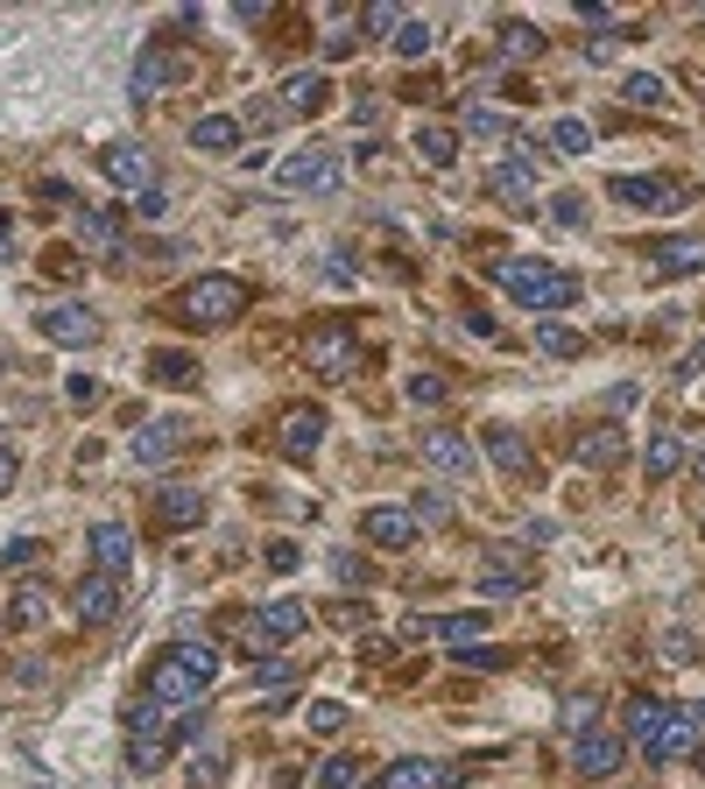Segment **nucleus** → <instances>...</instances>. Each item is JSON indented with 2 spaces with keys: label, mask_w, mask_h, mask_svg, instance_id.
I'll return each instance as SVG.
<instances>
[{
  "label": "nucleus",
  "mask_w": 705,
  "mask_h": 789,
  "mask_svg": "<svg viewBox=\"0 0 705 789\" xmlns=\"http://www.w3.org/2000/svg\"><path fill=\"white\" fill-rule=\"evenodd\" d=\"M212 669H219V656L205 642H177V648H163V656L148 663L142 691H156L163 705H205L212 698Z\"/></svg>",
  "instance_id": "f257e3e1"
},
{
  "label": "nucleus",
  "mask_w": 705,
  "mask_h": 789,
  "mask_svg": "<svg viewBox=\"0 0 705 789\" xmlns=\"http://www.w3.org/2000/svg\"><path fill=\"white\" fill-rule=\"evenodd\" d=\"M494 282H501L508 303H522V311H564V303L579 297V282H571L564 268H550V261H501Z\"/></svg>",
  "instance_id": "f03ea898"
},
{
  "label": "nucleus",
  "mask_w": 705,
  "mask_h": 789,
  "mask_svg": "<svg viewBox=\"0 0 705 789\" xmlns=\"http://www.w3.org/2000/svg\"><path fill=\"white\" fill-rule=\"evenodd\" d=\"M240 303H247V282L240 276H198V282H184L177 318L198 324V332H212V324H234L240 318Z\"/></svg>",
  "instance_id": "7ed1b4c3"
},
{
  "label": "nucleus",
  "mask_w": 705,
  "mask_h": 789,
  "mask_svg": "<svg viewBox=\"0 0 705 789\" xmlns=\"http://www.w3.org/2000/svg\"><path fill=\"white\" fill-rule=\"evenodd\" d=\"M537 169H543V148L537 142H522V134H516V148H508V163L501 169H494V198H501V205H516V211H529V205H537Z\"/></svg>",
  "instance_id": "20e7f679"
},
{
  "label": "nucleus",
  "mask_w": 705,
  "mask_h": 789,
  "mask_svg": "<svg viewBox=\"0 0 705 789\" xmlns=\"http://www.w3.org/2000/svg\"><path fill=\"white\" fill-rule=\"evenodd\" d=\"M276 184L303 190V198H325V190H339V156L332 148H290V156L276 163Z\"/></svg>",
  "instance_id": "39448f33"
},
{
  "label": "nucleus",
  "mask_w": 705,
  "mask_h": 789,
  "mask_svg": "<svg viewBox=\"0 0 705 789\" xmlns=\"http://www.w3.org/2000/svg\"><path fill=\"white\" fill-rule=\"evenodd\" d=\"M303 367H311V374H325V381L353 374V367H360V345H353V332H346V324H318V332L303 339Z\"/></svg>",
  "instance_id": "423d86ee"
},
{
  "label": "nucleus",
  "mask_w": 705,
  "mask_h": 789,
  "mask_svg": "<svg viewBox=\"0 0 705 789\" xmlns=\"http://www.w3.org/2000/svg\"><path fill=\"white\" fill-rule=\"evenodd\" d=\"M628 761V734H606V726H585L579 740H571V768H579L585 782H606L614 768Z\"/></svg>",
  "instance_id": "0eeeda50"
},
{
  "label": "nucleus",
  "mask_w": 705,
  "mask_h": 789,
  "mask_svg": "<svg viewBox=\"0 0 705 789\" xmlns=\"http://www.w3.org/2000/svg\"><path fill=\"white\" fill-rule=\"evenodd\" d=\"M35 332L56 339L64 353H85V345H100V318H92L85 303H50V311L35 318Z\"/></svg>",
  "instance_id": "6e6552de"
},
{
  "label": "nucleus",
  "mask_w": 705,
  "mask_h": 789,
  "mask_svg": "<svg viewBox=\"0 0 705 789\" xmlns=\"http://www.w3.org/2000/svg\"><path fill=\"white\" fill-rule=\"evenodd\" d=\"M71 613H79L85 627H113V621H121V579H106V571L79 579V585H71Z\"/></svg>",
  "instance_id": "1a4fd4ad"
},
{
  "label": "nucleus",
  "mask_w": 705,
  "mask_h": 789,
  "mask_svg": "<svg viewBox=\"0 0 705 789\" xmlns=\"http://www.w3.org/2000/svg\"><path fill=\"white\" fill-rule=\"evenodd\" d=\"M416 451H424V466L445 473V479H473V473H480V451L466 445V430H431Z\"/></svg>",
  "instance_id": "9d476101"
},
{
  "label": "nucleus",
  "mask_w": 705,
  "mask_h": 789,
  "mask_svg": "<svg viewBox=\"0 0 705 789\" xmlns=\"http://www.w3.org/2000/svg\"><path fill=\"white\" fill-rule=\"evenodd\" d=\"M606 190H614L628 211H677V205H684V184H671V177H642V169H635V177H614Z\"/></svg>",
  "instance_id": "9b49d317"
},
{
  "label": "nucleus",
  "mask_w": 705,
  "mask_h": 789,
  "mask_svg": "<svg viewBox=\"0 0 705 789\" xmlns=\"http://www.w3.org/2000/svg\"><path fill=\"white\" fill-rule=\"evenodd\" d=\"M177 445H184V423L177 416H163V423H142L135 437H127V458H135V466H169V458H177Z\"/></svg>",
  "instance_id": "f8f14e48"
},
{
  "label": "nucleus",
  "mask_w": 705,
  "mask_h": 789,
  "mask_svg": "<svg viewBox=\"0 0 705 789\" xmlns=\"http://www.w3.org/2000/svg\"><path fill=\"white\" fill-rule=\"evenodd\" d=\"M92 564H100L106 579H127V571H135V529H127V522H100V529H92Z\"/></svg>",
  "instance_id": "ddd939ff"
},
{
  "label": "nucleus",
  "mask_w": 705,
  "mask_h": 789,
  "mask_svg": "<svg viewBox=\"0 0 705 789\" xmlns=\"http://www.w3.org/2000/svg\"><path fill=\"white\" fill-rule=\"evenodd\" d=\"M169 71H177V56H169L163 43H148V50L135 56V71H127V106H148V100L169 85Z\"/></svg>",
  "instance_id": "4468645a"
},
{
  "label": "nucleus",
  "mask_w": 705,
  "mask_h": 789,
  "mask_svg": "<svg viewBox=\"0 0 705 789\" xmlns=\"http://www.w3.org/2000/svg\"><path fill=\"white\" fill-rule=\"evenodd\" d=\"M642 755H650L656 768H671V761H684V755H698V719H692V712H671V719H663V734L642 747Z\"/></svg>",
  "instance_id": "2eb2a0df"
},
{
  "label": "nucleus",
  "mask_w": 705,
  "mask_h": 789,
  "mask_svg": "<svg viewBox=\"0 0 705 789\" xmlns=\"http://www.w3.org/2000/svg\"><path fill=\"white\" fill-rule=\"evenodd\" d=\"M360 529H367V543H381V550H409L416 536H424V522H416L409 508H367Z\"/></svg>",
  "instance_id": "dca6fc26"
},
{
  "label": "nucleus",
  "mask_w": 705,
  "mask_h": 789,
  "mask_svg": "<svg viewBox=\"0 0 705 789\" xmlns=\"http://www.w3.org/2000/svg\"><path fill=\"white\" fill-rule=\"evenodd\" d=\"M106 177L142 198V190H156V184H148V177H156V156H148V148H135V142H121V148H106Z\"/></svg>",
  "instance_id": "f3484780"
},
{
  "label": "nucleus",
  "mask_w": 705,
  "mask_h": 789,
  "mask_svg": "<svg viewBox=\"0 0 705 789\" xmlns=\"http://www.w3.org/2000/svg\"><path fill=\"white\" fill-rule=\"evenodd\" d=\"M303 627H311V606L303 600H276V606L255 613V642H297Z\"/></svg>",
  "instance_id": "a211bd4d"
},
{
  "label": "nucleus",
  "mask_w": 705,
  "mask_h": 789,
  "mask_svg": "<svg viewBox=\"0 0 705 789\" xmlns=\"http://www.w3.org/2000/svg\"><path fill=\"white\" fill-rule=\"evenodd\" d=\"M318 445H325V409H318V402H303V409L282 416V451L290 458H311Z\"/></svg>",
  "instance_id": "6ab92c4d"
},
{
  "label": "nucleus",
  "mask_w": 705,
  "mask_h": 789,
  "mask_svg": "<svg viewBox=\"0 0 705 789\" xmlns=\"http://www.w3.org/2000/svg\"><path fill=\"white\" fill-rule=\"evenodd\" d=\"M452 782H459V776H452V768H437V761H388L374 789H452Z\"/></svg>",
  "instance_id": "aec40b11"
},
{
  "label": "nucleus",
  "mask_w": 705,
  "mask_h": 789,
  "mask_svg": "<svg viewBox=\"0 0 705 789\" xmlns=\"http://www.w3.org/2000/svg\"><path fill=\"white\" fill-rule=\"evenodd\" d=\"M650 261L663 276H698L705 268V240L698 233H677V240H650Z\"/></svg>",
  "instance_id": "412c9836"
},
{
  "label": "nucleus",
  "mask_w": 705,
  "mask_h": 789,
  "mask_svg": "<svg viewBox=\"0 0 705 789\" xmlns=\"http://www.w3.org/2000/svg\"><path fill=\"white\" fill-rule=\"evenodd\" d=\"M522 585H529V557H516V550L480 557V592H522Z\"/></svg>",
  "instance_id": "4be33fe9"
},
{
  "label": "nucleus",
  "mask_w": 705,
  "mask_h": 789,
  "mask_svg": "<svg viewBox=\"0 0 705 789\" xmlns=\"http://www.w3.org/2000/svg\"><path fill=\"white\" fill-rule=\"evenodd\" d=\"M480 445H487V458H494L501 473H529V445H522V430H516V423H487V430H480Z\"/></svg>",
  "instance_id": "5701e85b"
},
{
  "label": "nucleus",
  "mask_w": 705,
  "mask_h": 789,
  "mask_svg": "<svg viewBox=\"0 0 705 789\" xmlns=\"http://www.w3.org/2000/svg\"><path fill=\"white\" fill-rule=\"evenodd\" d=\"M50 606H56V592L35 585V579H22V585H14V600H8V621H14V627H43Z\"/></svg>",
  "instance_id": "b1692460"
},
{
  "label": "nucleus",
  "mask_w": 705,
  "mask_h": 789,
  "mask_svg": "<svg viewBox=\"0 0 705 789\" xmlns=\"http://www.w3.org/2000/svg\"><path fill=\"white\" fill-rule=\"evenodd\" d=\"M190 148H205V156L240 148V113H205V121H190Z\"/></svg>",
  "instance_id": "393cba45"
},
{
  "label": "nucleus",
  "mask_w": 705,
  "mask_h": 789,
  "mask_svg": "<svg viewBox=\"0 0 705 789\" xmlns=\"http://www.w3.org/2000/svg\"><path fill=\"white\" fill-rule=\"evenodd\" d=\"M219 782H226V740L205 734V747H198L190 768H184V789H219Z\"/></svg>",
  "instance_id": "a878e982"
},
{
  "label": "nucleus",
  "mask_w": 705,
  "mask_h": 789,
  "mask_svg": "<svg viewBox=\"0 0 705 789\" xmlns=\"http://www.w3.org/2000/svg\"><path fill=\"white\" fill-rule=\"evenodd\" d=\"M156 515L169 529H190V522H205V494L198 487H163L156 494Z\"/></svg>",
  "instance_id": "bb28decb"
},
{
  "label": "nucleus",
  "mask_w": 705,
  "mask_h": 789,
  "mask_svg": "<svg viewBox=\"0 0 705 789\" xmlns=\"http://www.w3.org/2000/svg\"><path fill=\"white\" fill-rule=\"evenodd\" d=\"M325 100H332L325 71H290V79H282V106H297V113H318Z\"/></svg>",
  "instance_id": "cd10ccee"
},
{
  "label": "nucleus",
  "mask_w": 705,
  "mask_h": 789,
  "mask_svg": "<svg viewBox=\"0 0 705 789\" xmlns=\"http://www.w3.org/2000/svg\"><path fill=\"white\" fill-rule=\"evenodd\" d=\"M571 451H579L585 466H614V458L628 451V437L614 430V423H593V430H579V445H571Z\"/></svg>",
  "instance_id": "c85d7f7f"
},
{
  "label": "nucleus",
  "mask_w": 705,
  "mask_h": 789,
  "mask_svg": "<svg viewBox=\"0 0 705 789\" xmlns=\"http://www.w3.org/2000/svg\"><path fill=\"white\" fill-rule=\"evenodd\" d=\"M677 466H684V437H677V430H656L650 451H642V473H650V479H671Z\"/></svg>",
  "instance_id": "c756f323"
},
{
  "label": "nucleus",
  "mask_w": 705,
  "mask_h": 789,
  "mask_svg": "<svg viewBox=\"0 0 705 789\" xmlns=\"http://www.w3.org/2000/svg\"><path fill=\"white\" fill-rule=\"evenodd\" d=\"M437 634H445V642L452 648H473V642H480V634H487V613H437V621H431Z\"/></svg>",
  "instance_id": "7c9ffc66"
},
{
  "label": "nucleus",
  "mask_w": 705,
  "mask_h": 789,
  "mask_svg": "<svg viewBox=\"0 0 705 789\" xmlns=\"http://www.w3.org/2000/svg\"><path fill=\"white\" fill-rule=\"evenodd\" d=\"M663 719H671V705H663V698H635V705H628V734H635L642 747L663 734Z\"/></svg>",
  "instance_id": "2f4dec72"
},
{
  "label": "nucleus",
  "mask_w": 705,
  "mask_h": 789,
  "mask_svg": "<svg viewBox=\"0 0 705 789\" xmlns=\"http://www.w3.org/2000/svg\"><path fill=\"white\" fill-rule=\"evenodd\" d=\"M169 747H177V734H163V740H127V768H135V776H156V768L169 761Z\"/></svg>",
  "instance_id": "473e14b6"
},
{
  "label": "nucleus",
  "mask_w": 705,
  "mask_h": 789,
  "mask_svg": "<svg viewBox=\"0 0 705 789\" xmlns=\"http://www.w3.org/2000/svg\"><path fill=\"white\" fill-rule=\"evenodd\" d=\"M501 50H508V56H543V29L508 14V22H501Z\"/></svg>",
  "instance_id": "72a5a7b5"
},
{
  "label": "nucleus",
  "mask_w": 705,
  "mask_h": 789,
  "mask_svg": "<svg viewBox=\"0 0 705 789\" xmlns=\"http://www.w3.org/2000/svg\"><path fill=\"white\" fill-rule=\"evenodd\" d=\"M79 240L85 247H121V219H113V211H79Z\"/></svg>",
  "instance_id": "f704fd0d"
},
{
  "label": "nucleus",
  "mask_w": 705,
  "mask_h": 789,
  "mask_svg": "<svg viewBox=\"0 0 705 789\" xmlns=\"http://www.w3.org/2000/svg\"><path fill=\"white\" fill-rule=\"evenodd\" d=\"M332 579L360 592V585H374V564H367V557H360V550H332Z\"/></svg>",
  "instance_id": "c9c22d12"
},
{
  "label": "nucleus",
  "mask_w": 705,
  "mask_h": 789,
  "mask_svg": "<svg viewBox=\"0 0 705 789\" xmlns=\"http://www.w3.org/2000/svg\"><path fill=\"white\" fill-rule=\"evenodd\" d=\"M621 92H628V106H663V92H671V85H663L656 71H628Z\"/></svg>",
  "instance_id": "e433bc0d"
},
{
  "label": "nucleus",
  "mask_w": 705,
  "mask_h": 789,
  "mask_svg": "<svg viewBox=\"0 0 705 789\" xmlns=\"http://www.w3.org/2000/svg\"><path fill=\"white\" fill-rule=\"evenodd\" d=\"M537 345H543L550 360H579V345H585V339L571 332V324H543V332H537Z\"/></svg>",
  "instance_id": "4c0bfd02"
},
{
  "label": "nucleus",
  "mask_w": 705,
  "mask_h": 789,
  "mask_svg": "<svg viewBox=\"0 0 705 789\" xmlns=\"http://www.w3.org/2000/svg\"><path fill=\"white\" fill-rule=\"evenodd\" d=\"M416 156H424V163H437V169H445L452 156H459V142H452V134H445V127H424V134H416Z\"/></svg>",
  "instance_id": "58836bf2"
},
{
  "label": "nucleus",
  "mask_w": 705,
  "mask_h": 789,
  "mask_svg": "<svg viewBox=\"0 0 705 789\" xmlns=\"http://www.w3.org/2000/svg\"><path fill=\"white\" fill-rule=\"evenodd\" d=\"M360 782V761L353 755H332L325 768H318V789H353Z\"/></svg>",
  "instance_id": "ea45409f"
},
{
  "label": "nucleus",
  "mask_w": 705,
  "mask_h": 789,
  "mask_svg": "<svg viewBox=\"0 0 705 789\" xmlns=\"http://www.w3.org/2000/svg\"><path fill=\"white\" fill-rule=\"evenodd\" d=\"M550 142H558L564 156H585V148H593V127H585V121H558V127H550Z\"/></svg>",
  "instance_id": "a19ab883"
},
{
  "label": "nucleus",
  "mask_w": 705,
  "mask_h": 789,
  "mask_svg": "<svg viewBox=\"0 0 705 789\" xmlns=\"http://www.w3.org/2000/svg\"><path fill=\"white\" fill-rule=\"evenodd\" d=\"M550 219H558L564 233H579V226H585V198H579V190H558V198H550Z\"/></svg>",
  "instance_id": "79ce46f5"
},
{
  "label": "nucleus",
  "mask_w": 705,
  "mask_h": 789,
  "mask_svg": "<svg viewBox=\"0 0 705 789\" xmlns=\"http://www.w3.org/2000/svg\"><path fill=\"white\" fill-rule=\"evenodd\" d=\"M409 515H416V522H424V529H437V522H452V500L431 487V494H416V500H409Z\"/></svg>",
  "instance_id": "37998d69"
},
{
  "label": "nucleus",
  "mask_w": 705,
  "mask_h": 789,
  "mask_svg": "<svg viewBox=\"0 0 705 789\" xmlns=\"http://www.w3.org/2000/svg\"><path fill=\"white\" fill-rule=\"evenodd\" d=\"M403 395L416 402V409H445V381H437V374H409Z\"/></svg>",
  "instance_id": "c03bdc74"
},
{
  "label": "nucleus",
  "mask_w": 705,
  "mask_h": 789,
  "mask_svg": "<svg viewBox=\"0 0 705 789\" xmlns=\"http://www.w3.org/2000/svg\"><path fill=\"white\" fill-rule=\"evenodd\" d=\"M148 374H156V381H184V388L198 381V367H190L184 353H156V360H148Z\"/></svg>",
  "instance_id": "a18cd8bd"
},
{
  "label": "nucleus",
  "mask_w": 705,
  "mask_h": 789,
  "mask_svg": "<svg viewBox=\"0 0 705 789\" xmlns=\"http://www.w3.org/2000/svg\"><path fill=\"white\" fill-rule=\"evenodd\" d=\"M431 50V29L424 22H403V29H395V56H424Z\"/></svg>",
  "instance_id": "49530a36"
},
{
  "label": "nucleus",
  "mask_w": 705,
  "mask_h": 789,
  "mask_svg": "<svg viewBox=\"0 0 705 789\" xmlns=\"http://www.w3.org/2000/svg\"><path fill=\"white\" fill-rule=\"evenodd\" d=\"M466 134H508V113H494V106H466Z\"/></svg>",
  "instance_id": "de8ad7c7"
},
{
  "label": "nucleus",
  "mask_w": 705,
  "mask_h": 789,
  "mask_svg": "<svg viewBox=\"0 0 705 789\" xmlns=\"http://www.w3.org/2000/svg\"><path fill=\"white\" fill-rule=\"evenodd\" d=\"M35 557H43V543H35V536H14V543H8V571H35Z\"/></svg>",
  "instance_id": "09e8293b"
},
{
  "label": "nucleus",
  "mask_w": 705,
  "mask_h": 789,
  "mask_svg": "<svg viewBox=\"0 0 705 789\" xmlns=\"http://www.w3.org/2000/svg\"><path fill=\"white\" fill-rule=\"evenodd\" d=\"M64 395H71V409H100V395H106V388H100V381H92V374H79V381H71Z\"/></svg>",
  "instance_id": "8fccbe9b"
},
{
  "label": "nucleus",
  "mask_w": 705,
  "mask_h": 789,
  "mask_svg": "<svg viewBox=\"0 0 705 789\" xmlns=\"http://www.w3.org/2000/svg\"><path fill=\"white\" fill-rule=\"evenodd\" d=\"M339 726H346V705H311V734H339Z\"/></svg>",
  "instance_id": "3c124183"
},
{
  "label": "nucleus",
  "mask_w": 705,
  "mask_h": 789,
  "mask_svg": "<svg viewBox=\"0 0 705 789\" xmlns=\"http://www.w3.org/2000/svg\"><path fill=\"white\" fill-rule=\"evenodd\" d=\"M261 564H269V571H297V564H303V557H297V543H282V536H276V543H269V550H261Z\"/></svg>",
  "instance_id": "603ef678"
},
{
  "label": "nucleus",
  "mask_w": 705,
  "mask_h": 789,
  "mask_svg": "<svg viewBox=\"0 0 705 789\" xmlns=\"http://www.w3.org/2000/svg\"><path fill=\"white\" fill-rule=\"evenodd\" d=\"M367 621H374V613L360 606V600L353 606H332V627H346V634H367Z\"/></svg>",
  "instance_id": "864d4df0"
},
{
  "label": "nucleus",
  "mask_w": 705,
  "mask_h": 789,
  "mask_svg": "<svg viewBox=\"0 0 705 789\" xmlns=\"http://www.w3.org/2000/svg\"><path fill=\"white\" fill-rule=\"evenodd\" d=\"M14 479H22V451L0 437V494H14Z\"/></svg>",
  "instance_id": "5fc2aeb1"
},
{
  "label": "nucleus",
  "mask_w": 705,
  "mask_h": 789,
  "mask_svg": "<svg viewBox=\"0 0 705 789\" xmlns=\"http://www.w3.org/2000/svg\"><path fill=\"white\" fill-rule=\"evenodd\" d=\"M325 276H332V290H353L360 261H353V255H332V261H325Z\"/></svg>",
  "instance_id": "6e6d98bb"
},
{
  "label": "nucleus",
  "mask_w": 705,
  "mask_h": 789,
  "mask_svg": "<svg viewBox=\"0 0 705 789\" xmlns=\"http://www.w3.org/2000/svg\"><path fill=\"white\" fill-rule=\"evenodd\" d=\"M459 663H466V669H501L508 656H501V648H480V642H473V648H459Z\"/></svg>",
  "instance_id": "4d7b16f0"
},
{
  "label": "nucleus",
  "mask_w": 705,
  "mask_h": 789,
  "mask_svg": "<svg viewBox=\"0 0 705 789\" xmlns=\"http://www.w3.org/2000/svg\"><path fill=\"white\" fill-rule=\"evenodd\" d=\"M564 719H571V726H593V719H600V698H571Z\"/></svg>",
  "instance_id": "13d9d810"
},
{
  "label": "nucleus",
  "mask_w": 705,
  "mask_h": 789,
  "mask_svg": "<svg viewBox=\"0 0 705 789\" xmlns=\"http://www.w3.org/2000/svg\"><path fill=\"white\" fill-rule=\"evenodd\" d=\"M698 374H705V339H698V353L677 360V381H698Z\"/></svg>",
  "instance_id": "bf43d9fd"
},
{
  "label": "nucleus",
  "mask_w": 705,
  "mask_h": 789,
  "mask_svg": "<svg viewBox=\"0 0 705 789\" xmlns=\"http://www.w3.org/2000/svg\"><path fill=\"white\" fill-rule=\"evenodd\" d=\"M14 255V226H8V211H0V261Z\"/></svg>",
  "instance_id": "052dcab7"
},
{
  "label": "nucleus",
  "mask_w": 705,
  "mask_h": 789,
  "mask_svg": "<svg viewBox=\"0 0 705 789\" xmlns=\"http://www.w3.org/2000/svg\"><path fill=\"white\" fill-rule=\"evenodd\" d=\"M692 719H698V726H705V698H698V705H692Z\"/></svg>",
  "instance_id": "680f3d73"
},
{
  "label": "nucleus",
  "mask_w": 705,
  "mask_h": 789,
  "mask_svg": "<svg viewBox=\"0 0 705 789\" xmlns=\"http://www.w3.org/2000/svg\"><path fill=\"white\" fill-rule=\"evenodd\" d=\"M692 761H698V776H705V740H698V755H692Z\"/></svg>",
  "instance_id": "e2e57ef3"
},
{
  "label": "nucleus",
  "mask_w": 705,
  "mask_h": 789,
  "mask_svg": "<svg viewBox=\"0 0 705 789\" xmlns=\"http://www.w3.org/2000/svg\"><path fill=\"white\" fill-rule=\"evenodd\" d=\"M698 473H705V458H698Z\"/></svg>",
  "instance_id": "0e129e2a"
}]
</instances>
